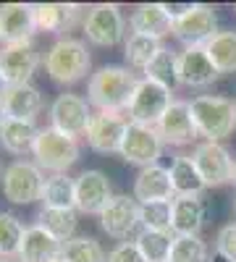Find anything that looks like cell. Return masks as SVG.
I'll return each mask as SVG.
<instances>
[{"instance_id": "obj_28", "label": "cell", "mask_w": 236, "mask_h": 262, "mask_svg": "<svg viewBox=\"0 0 236 262\" xmlns=\"http://www.w3.org/2000/svg\"><path fill=\"white\" fill-rule=\"evenodd\" d=\"M76 210H58V207H42L39 212V228H45L53 238H58L60 244H66L74 238L76 231Z\"/></svg>"}, {"instance_id": "obj_37", "label": "cell", "mask_w": 236, "mask_h": 262, "mask_svg": "<svg viewBox=\"0 0 236 262\" xmlns=\"http://www.w3.org/2000/svg\"><path fill=\"white\" fill-rule=\"evenodd\" d=\"M216 249H218V257H223L226 262H236V223H228L218 231Z\"/></svg>"}, {"instance_id": "obj_13", "label": "cell", "mask_w": 236, "mask_h": 262, "mask_svg": "<svg viewBox=\"0 0 236 262\" xmlns=\"http://www.w3.org/2000/svg\"><path fill=\"white\" fill-rule=\"evenodd\" d=\"M100 226L111 238H128L139 226V202L128 194H116L100 212Z\"/></svg>"}, {"instance_id": "obj_32", "label": "cell", "mask_w": 236, "mask_h": 262, "mask_svg": "<svg viewBox=\"0 0 236 262\" xmlns=\"http://www.w3.org/2000/svg\"><path fill=\"white\" fill-rule=\"evenodd\" d=\"M174 238L170 231H144L137 236V247L144 254L147 262H168L170 259V249H174Z\"/></svg>"}, {"instance_id": "obj_22", "label": "cell", "mask_w": 236, "mask_h": 262, "mask_svg": "<svg viewBox=\"0 0 236 262\" xmlns=\"http://www.w3.org/2000/svg\"><path fill=\"white\" fill-rule=\"evenodd\" d=\"M205 200L195 196H174V236H200L205 226Z\"/></svg>"}, {"instance_id": "obj_17", "label": "cell", "mask_w": 236, "mask_h": 262, "mask_svg": "<svg viewBox=\"0 0 236 262\" xmlns=\"http://www.w3.org/2000/svg\"><path fill=\"white\" fill-rule=\"evenodd\" d=\"M34 16L29 3H3L0 6V42L16 45V42H29L34 37Z\"/></svg>"}, {"instance_id": "obj_25", "label": "cell", "mask_w": 236, "mask_h": 262, "mask_svg": "<svg viewBox=\"0 0 236 262\" xmlns=\"http://www.w3.org/2000/svg\"><path fill=\"white\" fill-rule=\"evenodd\" d=\"M37 134H39V128L34 121L8 118L3 123V128H0V144L11 155H27V152H32V147L37 142Z\"/></svg>"}, {"instance_id": "obj_44", "label": "cell", "mask_w": 236, "mask_h": 262, "mask_svg": "<svg viewBox=\"0 0 236 262\" xmlns=\"http://www.w3.org/2000/svg\"><path fill=\"white\" fill-rule=\"evenodd\" d=\"M55 262H66V259H55Z\"/></svg>"}, {"instance_id": "obj_8", "label": "cell", "mask_w": 236, "mask_h": 262, "mask_svg": "<svg viewBox=\"0 0 236 262\" xmlns=\"http://www.w3.org/2000/svg\"><path fill=\"white\" fill-rule=\"evenodd\" d=\"M126 21L116 3H97L84 16V34L97 48H116L123 39Z\"/></svg>"}, {"instance_id": "obj_27", "label": "cell", "mask_w": 236, "mask_h": 262, "mask_svg": "<svg viewBox=\"0 0 236 262\" xmlns=\"http://www.w3.org/2000/svg\"><path fill=\"white\" fill-rule=\"evenodd\" d=\"M168 170H170V184H174L176 196H195V194H202V189H207L195 160L189 155H179Z\"/></svg>"}, {"instance_id": "obj_5", "label": "cell", "mask_w": 236, "mask_h": 262, "mask_svg": "<svg viewBox=\"0 0 236 262\" xmlns=\"http://www.w3.org/2000/svg\"><path fill=\"white\" fill-rule=\"evenodd\" d=\"M174 97H170V90H165L163 84L142 79L137 84V92L132 97V105H128V121L139 123V126H153L158 128V123L163 121L165 111L170 107Z\"/></svg>"}, {"instance_id": "obj_10", "label": "cell", "mask_w": 236, "mask_h": 262, "mask_svg": "<svg viewBox=\"0 0 236 262\" xmlns=\"http://www.w3.org/2000/svg\"><path fill=\"white\" fill-rule=\"evenodd\" d=\"M92 111H90V102L84 100L81 95L66 92V95H58L50 105V126L63 131L69 137H81L87 134L90 121H92Z\"/></svg>"}, {"instance_id": "obj_2", "label": "cell", "mask_w": 236, "mask_h": 262, "mask_svg": "<svg viewBox=\"0 0 236 262\" xmlns=\"http://www.w3.org/2000/svg\"><path fill=\"white\" fill-rule=\"evenodd\" d=\"M189 107L200 137H205L207 142H221L236 131V105L228 97L200 95L189 102Z\"/></svg>"}, {"instance_id": "obj_3", "label": "cell", "mask_w": 236, "mask_h": 262, "mask_svg": "<svg viewBox=\"0 0 236 262\" xmlns=\"http://www.w3.org/2000/svg\"><path fill=\"white\" fill-rule=\"evenodd\" d=\"M90 66H92V58H90L87 45L81 39H71V37L53 42V48L45 55V71L58 84L81 81L90 74Z\"/></svg>"}, {"instance_id": "obj_36", "label": "cell", "mask_w": 236, "mask_h": 262, "mask_svg": "<svg viewBox=\"0 0 236 262\" xmlns=\"http://www.w3.org/2000/svg\"><path fill=\"white\" fill-rule=\"evenodd\" d=\"M168 262H210V249L200 236H176Z\"/></svg>"}, {"instance_id": "obj_38", "label": "cell", "mask_w": 236, "mask_h": 262, "mask_svg": "<svg viewBox=\"0 0 236 262\" xmlns=\"http://www.w3.org/2000/svg\"><path fill=\"white\" fill-rule=\"evenodd\" d=\"M108 262H147V259L139 252L137 242H121L116 249L108 252Z\"/></svg>"}, {"instance_id": "obj_30", "label": "cell", "mask_w": 236, "mask_h": 262, "mask_svg": "<svg viewBox=\"0 0 236 262\" xmlns=\"http://www.w3.org/2000/svg\"><path fill=\"white\" fill-rule=\"evenodd\" d=\"M144 79L158 81V84L165 86V90L174 92V86L179 84V55L170 48H163L155 55V60L144 69Z\"/></svg>"}, {"instance_id": "obj_7", "label": "cell", "mask_w": 236, "mask_h": 262, "mask_svg": "<svg viewBox=\"0 0 236 262\" xmlns=\"http://www.w3.org/2000/svg\"><path fill=\"white\" fill-rule=\"evenodd\" d=\"M163 137L160 131L153 126H139L128 121L126 128V137L121 144L118 155L128 163V165H139V168H149V165H158L160 155H163Z\"/></svg>"}, {"instance_id": "obj_47", "label": "cell", "mask_w": 236, "mask_h": 262, "mask_svg": "<svg viewBox=\"0 0 236 262\" xmlns=\"http://www.w3.org/2000/svg\"><path fill=\"white\" fill-rule=\"evenodd\" d=\"M3 262H8V259H3Z\"/></svg>"}, {"instance_id": "obj_45", "label": "cell", "mask_w": 236, "mask_h": 262, "mask_svg": "<svg viewBox=\"0 0 236 262\" xmlns=\"http://www.w3.org/2000/svg\"><path fill=\"white\" fill-rule=\"evenodd\" d=\"M0 262H3V254H0Z\"/></svg>"}, {"instance_id": "obj_11", "label": "cell", "mask_w": 236, "mask_h": 262, "mask_svg": "<svg viewBox=\"0 0 236 262\" xmlns=\"http://www.w3.org/2000/svg\"><path fill=\"white\" fill-rule=\"evenodd\" d=\"M191 160H195L205 186H223V184L233 181L236 160L231 158V152L221 142H202V144H197Z\"/></svg>"}, {"instance_id": "obj_34", "label": "cell", "mask_w": 236, "mask_h": 262, "mask_svg": "<svg viewBox=\"0 0 236 262\" xmlns=\"http://www.w3.org/2000/svg\"><path fill=\"white\" fill-rule=\"evenodd\" d=\"M139 223L144 226V231H170V226H174V200L139 205Z\"/></svg>"}, {"instance_id": "obj_43", "label": "cell", "mask_w": 236, "mask_h": 262, "mask_svg": "<svg viewBox=\"0 0 236 262\" xmlns=\"http://www.w3.org/2000/svg\"><path fill=\"white\" fill-rule=\"evenodd\" d=\"M233 212H236V200H233Z\"/></svg>"}, {"instance_id": "obj_9", "label": "cell", "mask_w": 236, "mask_h": 262, "mask_svg": "<svg viewBox=\"0 0 236 262\" xmlns=\"http://www.w3.org/2000/svg\"><path fill=\"white\" fill-rule=\"evenodd\" d=\"M218 16L216 8L207 3H195L179 21H174V37L184 42L186 48H205L216 37Z\"/></svg>"}, {"instance_id": "obj_15", "label": "cell", "mask_w": 236, "mask_h": 262, "mask_svg": "<svg viewBox=\"0 0 236 262\" xmlns=\"http://www.w3.org/2000/svg\"><path fill=\"white\" fill-rule=\"evenodd\" d=\"M158 131L165 144H174V147H186L191 144L200 131H197V123L195 118H191V107L186 100H174L170 102V107L165 111L163 121L158 123Z\"/></svg>"}, {"instance_id": "obj_33", "label": "cell", "mask_w": 236, "mask_h": 262, "mask_svg": "<svg viewBox=\"0 0 236 262\" xmlns=\"http://www.w3.org/2000/svg\"><path fill=\"white\" fill-rule=\"evenodd\" d=\"M60 259L66 262H108V254L92 236H74L71 242L63 244Z\"/></svg>"}, {"instance_id": "obj_4", "label": "cell", "mask_w": 236, "mask_h": 262, "mask_svg": "<svg viewBox=\"0 0 236 262\" xmlns=\"http://www.w3.org/2000/svg\"><path fill=\"white\" fill-rule=\"evenodd\" d=\"M32 155L42 170L66 173L79 160V142L53 126H45V128H39L37 142L32 147Z\"/></svg>"}, {"instance_id": "obj_6", "label": "cell", "mask_w": 236, "mask_h": 262, "mask_svg": "<svg viewBox=\"0 0 236 262\" xmlns=\"http://www.w3.org/2000/svg\"><path fill=\"white\" fill-rule=\"evenodd\" d=\"M42 186H45V179L37 163L16 160L3 170V194L13 205H32L42 200Z\"/></svg>"}, {"instance_id": "obj_12", "label": "cell", "mask_w": 236, "mask_h": 262, "mask_svg": "<svg viewBox=\"0 0 236 262\" xmlns=\"http://www.w3.org/2000/svg\"><path fill=\"white\" fill-rule=\"evenodd\" d=\"M37 66H39V53H37L34 39L0 48V74L8 81V86L29 84Z\"/></svg>"}, {"instance_id": "obj_20", "label": "cell", "mask_w": 236, "mask_h": 262, "mask_svg": "<svg viewBox=\"0 0 236 262\" xmlns=\"http://www.w3.org/2000/svg\"><path fill=\"white\" fill-rule=\"evenodd\" d=\"M79 13H81V6H74V3H34L32 6L37 32L60 34L76 24Z\"/></svg>"}, {"instance_id": "obj_29", "label": "cell", "mask_w": 236, "mask_h": 262, "mask_svg": "<svg viewBox=\"0 0 236 262\" xmlns=\"http://www.w3.org/2000/svg\"><path fill=\"white\" fill-rule=\"evenodd\" d=\"M212 66L218 74H233L236 71V32H218L205 45Z\"/></svg>"}, {"instance_id": "obj_18", "label": "cell", "mask_w": 236, "mask_h": 262, "mask_svg": "<svg viewBox=\"0 0 236 262\" xmlns=\"http://www.w3.org/2000/svg\"><path fill=\"white\" fill-rule=\"evenodd\" d=\"M176 191L170 184V170L163 165H149L142 168L134 179V200L139 205L144 202H163V200H174Z\"/></svg>"}, {"instance_id": "obj_16", "label": "cell", "mask_w": 236, "mask_h": 262, "mask_svg": "<svg viewBox=\"0 0 236 262\" xmlns=\"http://www.w3.org/2000/svg\"><path fill=\"white\" fill-rule=\"evenodd\" d=\"M113 200L111 181L102 170H84L76 176V210L84 215H100Z\"/></svg>"}, {"instance_id": "obj_21", "label": "cell", "mask_w": 236, "mask_h": 262, "mask_svg": "<svg viewBox=\"0 0 236 262\" xmlns=\"http://www.w3.org/2000/svg\"><path fill=\"white\" fill-rule=\"evenodd\" d=\"M128 27L134 29V34L163 39L165 34H174V18L163 11V3H142L128 16Z\"/></svg>"}, {"instance_id": "obj_40", "label": "cell", "mask_w": 236, "mask_h": 262, "mask_svg": "<svg viewBox=\"0 0 236 262\" xmlns=\"http://www.w3.org/2000/svg\"><path fill=\"white\" fill-rule=\"evenodd\" d=\"M6 92H8V81L3 79V74H0V100L6 97Z\"/></svg>"}, {"instance_id": "obj_48", "label": "cell", "mask_w": 236, "mask_h": 262, "mask_svg": "<svg viewBox=\"0 0 236 262\" xmlns=\"http://www.w3.org/2000/svg\"><path fill=\"white\" fill-rule=\"evenodd\" d=\"M233 11H236V8H233Z\"/></svg>"}, {"instance_id": "obj_1", "label": "cell", "mask_w": 236, "mask_h": 262, "mask_svg": "<svg viewBox=\"0 0 236 262\" xmlns=\"http://www.w3.org/2000/svg\"><path fill=\"white\" fill-rule=\"evenodd\" d=\"M139 79L126 66H102L87 81V102L97 113H123L132 105Z\"/></svg>"}, {"instance_id": "obj_42", "label": "cell", "mask_w": 236, "mask_h": 262, "mask_svg": "<svg viewBox=\"0 0 236 262\" xmlns=\"http://www.w3.org/2000/svg\"><path fill=\"white\" fill-rule=\"evenodd\" d=\"M233 184H236V168H233Z\"/></svg>"}, {"instance_id": "obj_14", "label": "cell", "mask_w": 236, "mask_h": 262, "mask_svg": "<svg viewBox=\"0 0 236 262\" xmlns=\"http://www.w3.org/2000/svg\"><path fill=\"white\" fill-rule=\"evenodd\" d=\"M126 128H128V121L121 113H95L84 137H87V142L95 152L113 155V152H121Z\"/></svg>"}, {"instance_id": "obj_26", "label": "cell", "mask_w": 236, "mask_h": 262, "mask_svg": "<svg viewBox=\"0 0 236 262\" xmlns=\"http://www.w3.org/2000/svg\"><path fill=\"white\" fill-rule=\"evenodd\" d=\"M42 202H45V207L76 210V179H71L69 173L48 176L45 186H42Z\"/></svg>"}, {"instance_id": "obj_35", "label": "cell", "mask_w": 236, "mask_h": 262, "mask_svg": "<svg viewBox=\"0 0 236 262\" xmlns=\"http://www.w3.org/2000/svg\"><path fill=\"white\" fill-rule=\"evenodd\" d=\"M27 228L11 212H0V254L3 257H18L21 244H24Z\"/></svg>"}, {"instance_id": "obj_19", "label": "cell", "mask_w": 236, "mask_h": 262, "mask_svg": "<svg viewBox=\"0 0 236 262\" xmlns=\"http://www.w3.org/2000/svg\"><path fill=\"white\" fill-rule=\"evenodd\" d=\"M218 79V69L212 66L205 48H186L179 53V84L184 86H207Z\"/></svg>"}, {"instance_id": "obj_39", "label": "cell", "mask_w": 236, "mask_h": 262, "mask_svg": "<svg viewBox=\"0 0 236 262\" xmlns=\"http://www.w3.org/2000/svg\"><path fill=\"white\" fill-rule=\"evenodd\" d=\"M191 6H195V3H163V11H165L170 18H174V21H179Z\"/></svg>"}, {"instance_id": "obj_41", "label": "cell", "mask_w": 236, "mask_h": 262, "mask_svg": "<svg viewBox=\"0 0 236 262\" xmlns=\"http://www.w3.org/2000/svg\"><path fill=\"white\" fill-rule=\"evenodd\" d=\"M8 121V113H6V105H3V100H0V128H3V123Z\"/></svg>"}, {"instance_id": "obj_46", "label": "cell", "mask_w": 236, "mask_h": 262, "mask_svg": "<svg viewBox=\"0 0 236 262\" xmlns=\"http://www.w3.org/2000/svg\"><path fill=\"white\" fill-rule=\"evenodd\" d=\"M0 173H3V165H0Z\"/></svg>"}, {"instance_id": "obj_24", "label": "cell", "mask_w": 236, "mask_h": 262, "mask_svg": "<svg viewBox=\"0 0 236 262\" xmlns=\"http://www.w3.org/2000/svg\"><path fill=\"white\" fill-rule=\"evenodd\" d=\"M6 113L8 118L16 121H34L42 111V95L37 86L32 84H18V86H8V92L3 97Z\"/></svg>"}, {"instance_id": "obj_31", "label": "cell", "mask_w": 236, "mask_h": 262, "mask_svg": "<svg viewBox=\"0 0 236 262\" xmlns=\"http://www.w3.org/2000/svg\"><path fill=\"white\" fill-rule=\"evenodd\" d=\"M163 50L160 39H153V37H144V34H132L126 39V48H123V55H126V63L128 69H139L144 71L149 63L155 60V55Z\"/></svg>"}, {"instance_id": "obj_23", "label": "cell", "mask_w": 236, "mask_h": 262, "mask_svg": "<svg viewBox=\"0 0 236 262\" xmlns=\"http://www.w3.org/2000/svg\"><path fill=\"white\" fill-rule=\"evenodd\" d=\"M63 254V244L58 238H53L45 228L32 226L27 228L24 244L18 252V262H55Z\"/></svg>"}]
</instances>
